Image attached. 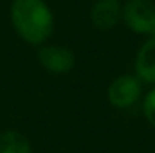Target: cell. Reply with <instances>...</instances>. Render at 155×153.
Returning a JSON list of instances; mask_svg holds the SVG:
<instances>
[{"instance_id": "3", "label": "cell", "mask_w": 155, "mask_h": 153, "mask_svg": "<svg viewBox=\"0 0 155 153\" xmlns=\"http://www.w3.org/2000/svg\"><path fill=\"white\" fill-rule=\"evenodd\" d=\"M141 97V79L137 76H119L108 86V101L117 108H128Z\"/></svg>"}, {"instance_id": "6", "label": "cell", "mask_w": 155, "mask_h": 153, "mask_svg": "<svg viewBox=\"0 0 155 153\" xmlns=\"http://www.w3.org/2000/svg\"><path fill=\"white\" fill-rule=\"evenodd\" d=\"M135 72L141 81L155 85V36L139 49L135 58Z\"/></svg>"}, {"instance_id": "4", "label": "cell", "mask_w": 155, "mask_h": 153, "mask_svg": "<svg viewBox=\"0 0 155 153\" xmlns=\"http://www.w3.org/2000/svg\"><path fill=\"white\" fill-rule=\"evenodd\" d=\"M38 60L41 67L52 74L71 72L76 65L74 52L61 45H45L38 50Z\"/></svg>"}, {"instance_id": "7", "label": "cell", "mask_w": 155, "mask_h": 153, "mask_svg": "<svg viewBox=\"0 0 155 153\" xmlns=\"http://www.w3.org/2000/svg\"><path fill=\"white\" fill-rule=\"evenodd\" d=\"M0 153H31V144L18 132H4L0 133Z\"/></svg>"}, {"instance_id": "8", "label": "cell", "mask_w": 155, "mask_h": 153, "mask_svg": "<svg viewBox=\"0 0 155 153\" xmlns=\"http://www.w3.org/2000/svg\"><path fill=\"white\" fill-rule=\"evenodd\" d=\"M143 110L144 115L148 119V122L155 128V88L144 97V103H143Z\"/></svg>"}, {"instance_id": "5", "label": "cell", "mask_w": 155, "mask_h": 153, "mask_svg": "<svg viewBox=\"0 0 155 153\" xmlns=\"http://www.w3.org/2000/svg\"><path fill=\"white\" fill-rule=\"evenodd\" d=\"M123 18V7L119 0H97L90 9V20L96 29L108 31L114 29Z\"/></svg>"}, {"instance_id": "1", "label": "cell", "mask_w": 155, "mask_h": 153, "mask_svg": "<svg viewBox=\"0 0 155 153\" xmlns=\"http://www.w3.org/2000/svg\"><path fill=\"white\" fill-rule=\"evenodd\" d=\"M11 22L27 43L38 45L52 34L54 18L43 0H13Z\"/></svg>"}, {"instance_id": "2", "label": "cell", "mask_w": 155, "mask_h": 153, "mask_svg": "<svg viewBox=\"0 0 155 153\" xmlns=\"http://www.w3.org/2000/svg\"><path fill=\"white\" fill-rule=\"evenodd\" d=\"M124 24L139 34H152L155 31V4L152 0H128L123 5Z\"/></svg>"}]
</instances>
